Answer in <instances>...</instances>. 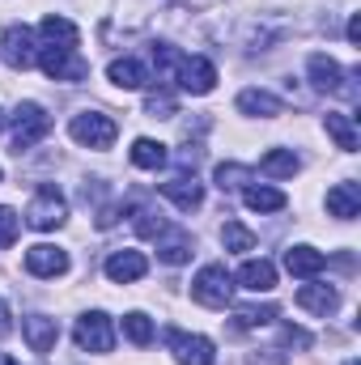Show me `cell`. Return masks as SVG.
<instances>
[{
    "instance_id": "32",
    "label": "cell",
    "mask_w": 361,
    "mask_h": 365,
    "mask_svg": "<svg viewBox=\"0 0 361 365\" xmlns=\"http://www.w3.org/2000/svg\"><path fill=\"white\" fill-rule=\"evenodd\" d=\"M136 234L141 238H158V234H166V221L158 212H136Z\"/></svg>"
},
{
    "instance_id": "7",
    "label": "cell",
    "mask_w": 361,
    "mask_h": 365,
    "mask_svg": "<svg viewBox=\"0 0 361 365\" xmlns=\"http://www.w3.org/2000/svg\"><path fill=\"white\" fill-rule=\"evenodd\" d=\"M166 344H171V353H175L179 365H217V349H213V340H204V336L166 331Z\"/></svg>"
},
{
    "instance_id": "26",
    "label": "cell",
    "mask_w": 361,
    "mask_h": 365,
    "mask_svg": "<svg viewBox=\"0 0 361 365\" xmlns=\"http://www.w3.org/2000/svg\"><path fill=\"white\" fill-rule=\"evenodd\" d=\"M123 336L136 344V349H145V344H153V319L149 314H141V310H132V314H123Z\"/></svg>"
},
{
    "instance_id": "28",
    "label": "cell",
    "mask_w": 361,
    "mask_h": 365,
    "mask_svg": "<svg viewBox=\"0 0 361 365\" xmlns=\"http://www.w3.org/2000/svg\"><path fill=\"white\" fill-rule=\"evenodd\" d=\"M221 242H225V251H255V234L243 225V221H225L221 225Z\"/></svg>"
},
{
    "instance_id": "21",
    "label": "cell",
    "mask_w": 361,
    "mask_h": 365,
    "mask_svg": "<svg viewBox=\"0 0 361 365\" xmlns=\"http://www.w3.org/2000/svg\"><path fill=\"white\" fill-rule=\"evenodd\" d=\"M298 170H302V162L293 149H268L260 158V175H268V179H293Z\"/></svg>"
},
{
    "instance_id": "25",
    "label": "cell",
    "mask_w": 361,
    "mask_h": 365,
    "mask_svg": "<svg viewBox=\"0 0 361 365\" xmlns=\"http://www.w3.org/2000/svg\"><path fill=\"white\" fill-rule=\"evenodd\" d=\"M327 136L345 149V153H353L361 140H357V128H353V119L349 115H340V110H327Z\"/></svg>"
},
{
    "instance_id": "31",
    "label": "cell",
    "mask_w": 361,
    "mask_h": 365,
    "mask_svg": "<svg viewBox=\"0 0 361 365\" xmlns=\"http://www.w3.org/2000/svg\"><path fill=\"white\" fill-rule=\"evenodd\" d=\"M145 110H149L153 119H171L179 106H175V98H171V93H149V98H145Z\"/></svg>"
},
{
    "instance_id": "36",
    "label": "cell",
    "mask_w": 361,
    "mask_h": 365,
    "mask_svg": "<svg viewBox=\"0 0 361 365\" xmlns=\"http://www.w3.org/2000/svg\"><path fill=\"white\" fill-rule=\"evenodd\" d=\"M349 43H361V17H349Z\"/></svg>"
},
{
    "instance_id": "2",
    "label": "cell",
    "mask_w": 361,
    "mask_h": 365,
    "mask_svg": "<svg viewBox=\"0 0 361 365\" xmlns=\"http://www.w3.org/2000/svg\"><path fill=\"white\" fill-rule=\"evenodd\" d=\"M51 132V115L39 102H21L13 110V153H26L30 145H39Z\"/></svg>"
},
{
    "instance_id": "4",
    "label": "cell",
    "mask_w": 361,
    "mask_h": 365,
    "mask_svg": "<svg viewBox=\"0 0 361 365\" xmlns=\"http://www.w3.org/2000/svg\"><path fill=\"white\" fill-rule=\"evenodd\" d=\"M51 81H86L90 77V64L77 56V47H39V60H34Z\"/></svg>"
},
{
    "instance_id": "9",
    "label": "cell",
    "mask_w": 361,
    "mask_h": 365,
    "mask_svg": "<svg viewBox=\"0 0 361 365\" xmlns=\"http://www.w3.org/2000/svg\"><path fill=\"white\" fill-rule=\"evenodd\" d=\"M0 56H4L13 68H30V64L39 60V51H34V34H30L26 26H9L4 38H0Z\"/></svg>"
},
{
    "instance_id": "20",
    "label": "cell",
    "mask_w": 361,
    "mask_h": 365,
    "mask_svg": "<svg viewBox=\"0 0 361 365\" xmlns=\"http://www.w3.org/2000/svg\"><path fill=\"white\" fill-rule=\"evenodd\" d=\"M238 280H243V289H251V293H272V289H276V268H272L268 259H247V264L238 268Z\"/></svg>"
},
{
    "instance_id": "11",
    "label": "cell",
    "mask_w": 361,
    "mask_h": 365,
    "mask_svg": "<svg viewBox=\"0 0 361 365\" xmlns=\"http://www.w3.org/2000/svg\"><path fill=\"white\" fill-rule=\"evenodd\" d=\"M106 81L119 86V90H145L149 86V68L141 60H132V56H119V60L106 64Z\"/></svg>"
},
{
    "instance_id": "23",
    "label": "cell",
    "mask_w": 361,
    "mask_h": 365,
    "mask_svg": "<svg viewBox=\"0 0 361 365\" xmlns=\"http://www.w3.org/2000/svg\"><path fill=\"white\" fill-rule=\"evenodd\" d=\"M166 158H171V153H166L162 140H149V136L132 140V166H141V170H162Z\"/></svg>"
},
{
    "instance_id": "37",
    "label": "cell",
    "mask_w": 361,
    "mask_h": 365,
    "mask_svg": "<svg viewBox=\"0 0 361 365\" xmlns=\"http://www.w3.org/2000/svg\"><path fill=\"white\" fill-rule=\"evenodd\" d=\"M0 365H17V361H13V357H9V353H0Z\"/></svg>"
},
{
    "instance_id": "1",
    "label": "cell",
    "mask_w": 361,
    "mask_h": 365,
    "mask_svg": "<svg viewBox=\"0 0 361 365\" xmlns=\"http://www.w3.org/2000/svg\"><path fill=\"white\" fill-rule=\"evenodd\" d=\"M64 221H68V200L60 195L56 182H43V187L34 191L30 208H26V225H30V230H60Z\"/></svg>"
},
{
    "instance_id": "3",
    "label": "cell",
    "mask_w": 361,
    "mask_h": 365,
    "mask_svg": "<svg viewBox=\"0 0 361 365\" xmlns=\"http://www.w3.org/2000/svg\"><path fill=\"white\" fill-rule=\"evenodd\" d=\"M115 119L111 115H102V110H81V115H73V123H68V136L77 140V145H86V149H111L115 145Z\"/></svg>"
},
{
    "instance_id": "27",
    "label": "cell",
    "mask_w": 361,
    "mask_h": 365,
    "mask_svg": "<svg viewBox=\"0 0 361 365\" xmlns=\"http://www.w3.org/2000/svg\"><path fill=\"white\" fill-rule=\"evenodd\" d=\"M158 259H162V264H171V268L187 264V259H191V238H187L183 230H179V234H171V238L158 247Z\"/></svg>"
},
{
    "instance_id": "34",
    "label": "cell",
    "mask_w": 361,
    "mask_h": 365,
    "mask_svg": "<svg viewBox=\"0 0 361 365\" xmlns=\"http://www.w3.org/2000/svg\"><path fill=\"white\" fill-rule=\"evenodd\" d=\"M280 336H285V344H293V349H306V344H310V331H302V327H293V323H285Z\"/></svg>"
},
{
    "instance_id": "18",
    "label": "cell",
    "mask_w": 361,
    "mask_h": 365,
    "mask_svg": "<svg viewBox=\"0 0 361 365\" xmlns=\"http://www.w3.org/2000/svg\"><path fill=\"white\" fill-rule=\"evenodd\" d=\"M39 34H43V43L47 47H77L81 43V30L68 21V17H43V26H39Z\"/></svg>"
},
{
    "instance_id": "14",
    "label": "cell",
    "mask_w": 361,
    "mask_h": 365,
    "mask_svg": "<svg viewBox=\"0 0 361 365\" xmlns=\"http://www.w3.org/2000/svg\"><path fill=\"white\" fill-rule=\"evenodd\" d=\"M162 195H166V200H175L183 212H191V208H200V204H204V187H200L195 175H175V179H166V182H162Z\"/></svg>"
},
{
    "instance_id": "38",
    "label": "cell",
    "mask_w": 361,
    "mask_h": 365,
    "mask_svg": "<svg viewBox=\"0 0 361 365\" xmlns=\"http://www.w3.org/2000/svg\"><path fill=\"white\" fill-rule=\"evenodd\" d=\"M0 128H4V110H0Z\"/></svg>"
},
{
    "instance_id": "13",
    "label": "cell",
    "mask_w": 361,
    "mask_h": 365,
    "mask_svg": "<svg viewBox=\"0 0 361 365\" xmlns=\"http://www.w3.org/2000/svg\"><path fill=\"white\" fill-rule=\"evenodd\" d=\"M145 272H149V259H145L141 251H115V255L106 259V276H111L115 284H132V280H141Z\"/></svg>"
},
{
    "instance_id": "22",
    "label": "cell",
    "mask_w": 361,
    "mask_h": 365,
    "mask_svg": "<svg viewBox=\"0 0 361 365\" xmlns=\"http://www.w3.org/2000/svg\"><path fill=\"white\" fill-rule=\"evenodd\" d=\"M238 110H243V115H260V119H276L285 106H280V98H272L268 90H243L238 93Z\"/></svg>"
},
{
    "instance_id": "8",
    "label": "cell",
    "mask_w": 361,
    "mask_h": 365,
    "mask_svg": "<svg viewBox=\"0 0 361 365\" xmlns=\"http://www.w3.org/2000/svg\"><path fill=\"white\" fill-rule=\"evenodd\" d=\"M175 81H179L187 93H213V86H217V68H213V60H204V56H183Z\"/></svg>"
},
{
    "instance_id": "39",
    "label": "cell",
    "mask_w": 361,
    "mask_h": 365,
    "mask_svg": "<svg viewBox=\"0 0 361 365\" xmlns=\"http://www.w3.org/2000/svg\"><path fill=\"white\" fill-rule=\"evenodd\" d=\"M349 365H357V361H349Z\"/></svg>"
},
{
    "instance_id": "6",
    "label": "cell",
    "mask_w": 361,
    "mask_h": 365,
    "mask_svg": "<svg viewBox=\"0 0 361 365\" xmlns=\"http://www.w3.org/2000/svg\"><path fill=\"white\" fill-rule=\"evenodd\" d=\"M73 340H77L81 353H111V349H115V327H111V319H106L102 310H90V314L77 319Z\"/></svg>"
},
{
    "instance_id": "19",
    "label": "cell",
    "mask_w": 361,
    "mask_h": 365,
    "mask_svg": "<svg viewBox=\"0 0 361 365\" xmlns=\"http://www.w3.org/2000/svg\"><path fill=\"white\" fill-rule=\"evenodd\" d=\"M285 268L293 276H319L327 268V255L315 251V247H289V251H285Z\"/></svg>"
},
{
    "instance_id": "24",
    "label": "cell",
    "mask_w": 361,
    "mask_h": 365,
    "mask_svg": "<svg viewBox=\"0 0 361 365\" xmlns=\"http://www.w3.org/2000/svg\"><path fill=\"white\" fill-rule=\"evenodd\" d=\"M243 204H247L251 212H280L289 200H285V191H276V187H243Z\"/></svg>"
},
{
    "instance_id": "5",
    "label": "cell",
    "mask_w": 361,
    "mask_h": 365,
    "mask_svg": "<svg viewBox=\"0 0 361 365\" xmlns=\"http://www.w3.org/2000/svg\"><path fill=\"white\" fill-rule=\"evenodd\" d=\"M230 293H234V284H230V272L221 268V264H204L195 280H191V297L200 302V306H208V310H221V306H230Z\"/></svg>"
},
{
    "instance_id": "12",
    "label": "cell",
    "mask_w": 361,
    "mask_h": 365,
    "mask_svg": "<svg viewBox=\"0 0 361 365\" xmlns=\"http://www.w3.org/2000/svg\"><path fill=\"white\" fill-rule=\"evenodd\" d=\"M310 86L319 93H345L349 86H345V68L332 60V56H310Z\"/></svg>"
},
{
    "instance_id": "17",
    "label": "cell",
    "mask_w": 361,
    "mask_h": 365,
    "mask_svg": "<svg viewBox=\"0 0 361 365\" xmlns=\"http://www.w3.org/2000/svg\"><path fill=\"white\" fill-rule=\"evenodd\" d=\"M298 306L310 310V314H332L340 306V293L332 284H302L298 289Z\"/></svg>"
},
{
    "instance_id": "10",
    "label": "cell",
    "mask_w": 361,
    "mask_h": 365,
    "mask_svg": "<svg viewBox=\"0 0 361 365\" xmlns=\"http://www.w3.org/2000/svg\"><path fill=\"white\" fill-rule=\"evenodd\" d=\"M26 272L30 276H64L68 272V251L51 247V242H39V247L26 251Z\"/></svg>"
},
{
    "instance_id": "15",
    "label": "cell",
    "mask_w": 361,
    "mask_h": 365,
    "mask_svg": "<svg viewBox=\"0 0 361 365\" xmlns=\"http://www.w3.org/2000/svg\"><path fill=\"white\" fill-rule=\"evenodd\" d=\"M21 336H26V344H30L34 353H51L56 340H60V327H56V319H47V314H30V319L21 323Z\"/></svg>"
},
{
    "instance_id": "35",
    "label": "cell",
    "mask_w": 361,
    "mask_h": 365,
    "mask_svg": "<svg viewBox=\"0 0 361 365\" xmlns=\"http://www.w3.org/2000/svg\"><path fill=\"white\" fill-rule=\"evenodd\" d=\"M9 331H13V314H9V306L0 297V336H9Z\"/></svg>"
},
{
    "instance_id": "16",
    "label": "cell",
    "mask_w": 361,
    "mask_h": 365,
    "mask_svg": "<svg viewBox=\"0 0 361 365\" xmlns=\"http://www.w3.org/2000/svg\"><path fill=\"white\" fill-rule=\"evenodd\" d=\"M327 212L340 217V221H353L361 212V187L357 182H336V187L327 191Z\"/></svg>"
},
{
    "instance_id": "29",
    "label": "cell",
    "mask_w": 361,
    "mask_h": 365,
    "mask_svg": "<svg viewBox=\"0 0 361 365\" xmlns=\"http://www.w3.org/2000/svg\"><path fill=\"white\" fill-rule=\"evenodd\" d=\"M213 179H217V187H221V191H234V187H243V182L251 179V170H247V166L225 162V166H217V175H213Z\"/></svg>"
},
{
    "instance_id": "30",
    "label": "cell",
    "mask_w": 361,
    "mask_h": 365,
    "mask_svg": "<svg viewBox=\"0 0 361 365\" xmlns=\"http://www.w3.org/2000/svg\"><path fill=\"white\" fill-rule=\"evenodd\" d=\"M276 319V306H243L238 310V327H264Z\"/></svg>"
},
{
    "instance_id": "33",
    "label": "cell",
    "mask_w": 361,
    "mask_h": 365,
    "mask_svg": "<svg viewBox=\"0 0 361 365\" xmlns=\"http://www.w3.org/2000/svg\"><path fill=\"white\" fill-rule=\"evenodd\" d=\"M17 225H21L17 212L0 204V247H13V242H17Z\"/></svg>"
}]
</instances>
